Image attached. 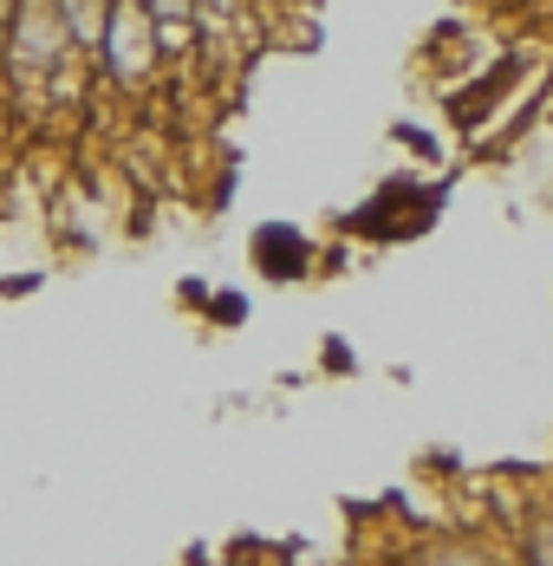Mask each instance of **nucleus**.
<instances>
[{"instance_id":"f257e3e1","label":"nucleus","mask_w":553,"mask_h":566,"mask_svg":"<svg viewBox=\"0 0 553 566\" xmlns=\"http://www.w3.org/2000/svg\"><path fill=\"white\" fill-rule=\"evenodd\" d=\"M53 46H59V7L33 0L27 27H20V72H40V59H53Z\"/></svg>"},{"instance_id":"7ed1b4c3","label":"nucleus","mask_w":553,"mask_h":566,"mask_svg":"<svg viewBox=\"0 0 553 566\" xmlns=\"http://www.w3.org/2000/svg\"><path fill=\"white\" fill-rule=\"evenodd\" d=\"M72 7V33L79 40H105V0H65Z\"/></svg>"},{"instance_id":"f03ea898","label":"nucleus","mask_w":553,"mask_h":566,"mask_svg":"<svg viewBox=\"0 0 553 566\" xmlns=\"http://www.w3.org/2000/svg\"><path fill=\"white\" fill-rule=\"evenodd\" d=\"M254 254H261V268H268V274H286V268L300 261V241H286V234H261V248H254Z\"/></svg>"},{"instance_id":"20e7f679","label":"nucleus","mask_w":553,"mask_h":566,"mask_svg":"<svg viewBox=\"0 0 553 566\" xmlns=\"http://www.w3.org/2000/svg\"><path fill=\"white\" fill-rule=\"evenodd\" d=\"M430 566H482V560H476V554H462V547H442Z\"/></svg>"},{"instance_id":"39448f33","label":"nucleus","mask_w":553,"mask_h":566,"mask_svg":"<svg viewBox=\"0 0 553 566\" xmlns=\"http://www.w3.org/2000/svg\"><path fill=\"white\" fill-rule=\"evenodd\" d=\"M534 560H541V566H553V527L541 534V541H534Z\"/></svg>"}]
</instances>
